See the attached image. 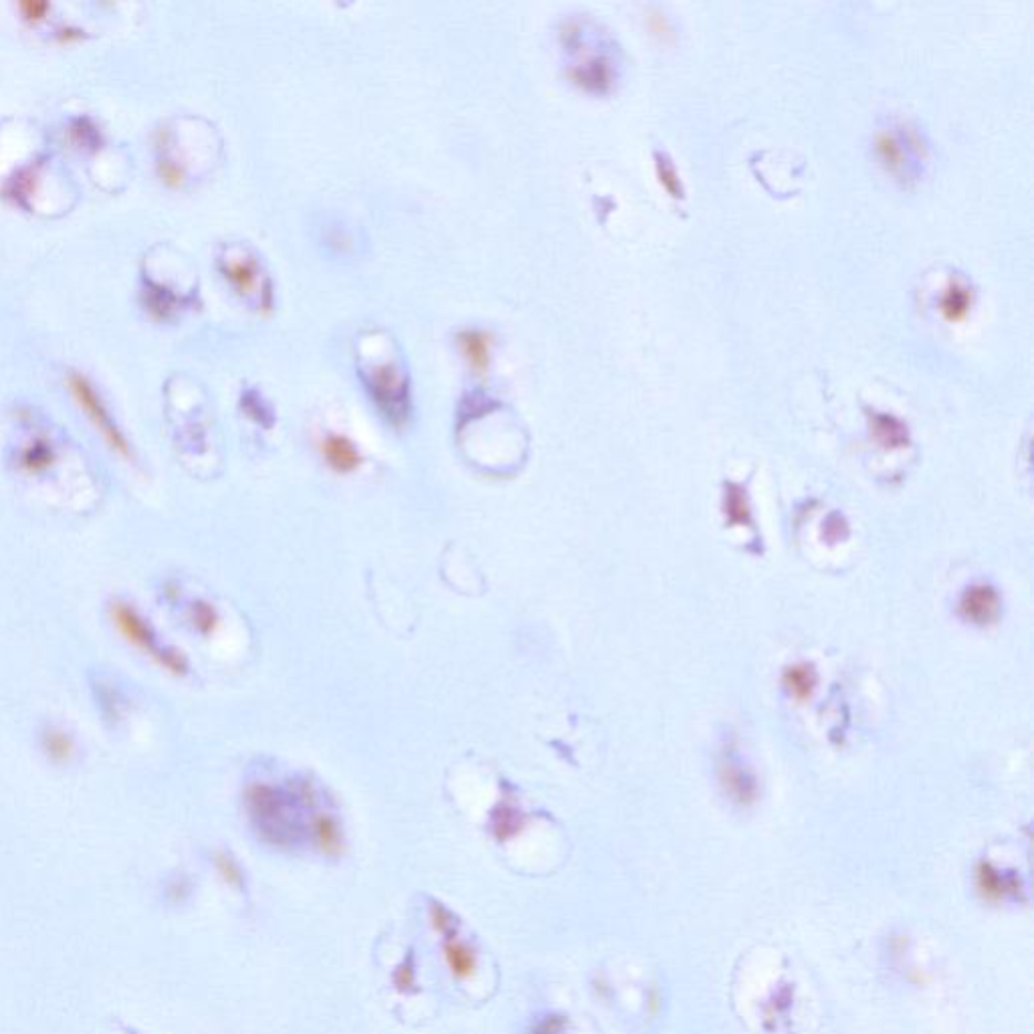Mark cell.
<instances>
[{"instance_id":"obj_23","label":"cell","mask_w":1034,"mask_h":1034,"mask_svg":"<svg viewBox=\"0 0 1034 1034\" xmlns=\"http://www.w3.org/2000/svg\"><path fill=\"white\" fill-rule=\"evenodd\" d=\"M964 292L966 290H957V287H954V290L949 292L947 300L944 302V310L949 318H957V315L967 307V295Z\"/></svg>"},{"instance_id":"obj_11","label":"cell","mask_w":1034,"mask_h":1034,"mask_svg":"<svg viewBox=\"0 0 1034 1034\" xmlns=\"http://www.w3.org/2000/svg\"><path fill=\"white\" fill-rule=\"evenodd\" d=\"M312 834H313V841L318 845V849L325 855L335 856L340 855L343 849V838H342V831L338 823H335V818H332L330 814L320 813L313 816L312 821Z\"/></svg>"},{"instance_id":"obj_3","label":"cell","mask_w":1034,"mask_h":1034,"mask_svg":"<svg viewBox=\"0 0 1034 1034\" xmlns=\"http://www.w3.org/2000/svg\"><path fill=\"white\" fill-rule=\"evenodd\" d=\"M249 813L255 824L271 843H287L292 836V824L287 821L285 798L271 786H253L247 794Z\"/></svg>"},{"instance_id":"obj_17","label":"cell","mask_w":1034,"mask_h":1034,"mask_svg":"<svg viewBox=\"0 0 1034 1034\" xmlns=\"http://www.w3.org/2000/svg\"><path fill=\"white\" fill-rule=\"evenodd\" d=\"M18 18L25 25L35 26L43 23L46 16L51 13V3H46V0H21V3L15 5Z\"/></svg>"},{"instance_id":"obj_5","label":"cell","mask_w":1034,"mask_h":1034,"mask_svg":"<svg viewBox=\"0 0 1034 1034\" xmlns=\"http://www.w3.org/2000/svg\"><path fill=\"white\" fill-rule=\"evenodd\" d=\"M959 612H962L966 620L984 627V624H990L998 619L1000 599L990 586L978 584L964 592L962 600H959Z\"/></svg>"},{"instance_id":"obj_15","label":"cell","mask_w":1034,"mask_h":1034,"mask_svg":"<svg viewBox=\"0 0 1034 1034\" xmlns=\"http://www.w3.org/2000/svg\"><path fill=\"white\" fill-rule=\"evenodd\" d=\"M521 826H524V818H521L516 808L499 806L496 810V816H493V833H496V836L501 838V841H506V838L519 833Z\"/></svg>"},{"instance_id":"obj_2","label":"cell","mask_w":1034,"mask_h":1034,"mask_svg":"<svg viewBox=\"0 0 1034 1034\" xmlns=\"http://www.w3.org/2000/svg\"><path fill=\"white\" fill-rule=\"evenodd\" d=\"M65 382H67V390L71 398L76 400L77 408L86 415L89 425L93 426V431L99 435V439L106 443L107 449L124 463L136 465L138 463L136 446L132 441H129V436L126 435L122 425L116 421L114 415H111L107 403L96 388V384H93V382L79 370H71Z\"/></svg>"},{"instance_id":"obj_13","label":"cell","mask_w":1034,"mask_h":1034,"mask_svg":"<svg viewBox=\"0 0 1034 1034\" xmlns=\"http://www.w3.org/2000/svg\"><path fill=\"white\" fill-rule=\"evenodd\" d=\"M784 685L788 687V691L796 697V700L804 701L808 700L810 695L814 691V685H816V675L813 667L808 665H796L786 671L784 675Z\"/></svg>"},{"instance_id":"obj_4","label":"cell","mask_w":1034,"mask_h":1034,"mask_svg":"<svg viewBox=\"0 0 1034 1034\" xmlns=\"http://www.w3.org/2000/svg\"><path fill=\"white\" fill-rule=\"evenodd\" d=\"M320 453L323 456L325 465L338 475H350L353 471H358L360 465L364 463L358 446L353 445L346 435L340 433L323 435V439L320 441Z\"/></svg>"},{"instance_id":"obj_20","label":"cell","mask_w":1034,"mask_h":1034,"mask_svg":"<svg viewBox=\"0 0 1034 1034\" xmlns=\"http://www.w3.org/2000/svg\"><path fill=\"white\" fill-rule=\"evenodd\" d=\"M875 431H877L879 441L885 446H901L903 443L907 441L903 426L897 425L896 421H891V418H879L877 428H875Z\"/></svg>"},{"instance_id":"obj_10","label":"cell","mask_w":1034,"mask_h":1034,"mask_svg":"<svg viewBox=\"0 0 1034 1034\" xmlns=\"http://www.w3.org/2000/svg\"><path fill=\"white\" fill-rule=\"evenodd\" d=\"M220 271L239 293H253L257 290L259 265L255 259L251 257L225 259L220 265Z\"/></svg>"},{"instance_id":"obj_16","label":"cell","mask_w":1034,"mask_h":1034,"mask_svg":"<svg viewBox=\"0 0 1034 1034\" xmlns=\"http://www.w3.org/2000/svg\"><path fill=\"white\" fill-rule=\"evenodd\" d=\"M190 620L200 635H212L219 627V614L209 602H194L190 609Z\"/></svg>"},{"instance_id":"obj_9","label":"cell","mask_w":1034,"mask_h":1034,"mask_svg":"<svg viewBox=\"0 0 1034 1034\" xmlns=\"http://www.w3.org/2000/svg\"><path fill=\"white\" fill-rule=\"evenodd\" d=\"M41 750L43 756L55 766H67L76 758L77 743L76 738L61 725H49L41 733Z\"/></svg>"},{"instance_id":"obj_25","label":"cell","mask_w":1034,"mask_h":1034,"mask_svg":"<svg viewBox=\"0 0 1034 1034\" xmlns=\"http://www.w3.org/2000/svg\"><path fill=\"white\" fill-rule=\"evenodd\" d=\"M564 1020L560 1017H548L542 1022H537L529 1034H560Z\"/></svg>"},{"instance_id":"obj_18","label":"cell","mask_w":1034,"mask_h":1034,"mask_svg":"<svg viewBox=\"0 0 1034 1034\" xmlns=\"http://www.w3.org/2000/svg\"><path fill=\"white\" fill-rule=\"evenodd\" d=\"M156 174L158 179H160L168 189H180L186 180V174H184V168L172 160V158L168 156H160L156 162Z\"/></svg>"},{"instance_id":"obj_6","label":"cell","mask_w":1034,"mask_h":1034,"mask_svg":"<svg viewBox=\"0 0 1034 1034\" xmlns=\"http://www.w3.org/2000/svg\"><path fill=\"white\" fill-rule=\"evenodd\" d=\"M720 780L725 792L740 804H750L756 798V780L748 770L742 766V762L733 753H723L720 762Z\"/></svg>"},{"instance_id":"obj_7","label":"cell","mask_w":1034,"mask_h":1034,"mask_svg":"<svg viewBox=\"0 0 1034 1034\" xmlns=\"http://www.w3.org/2000/svg\"><path fill=\"white\" fill-rule=\"evenodd\" d=\"M456 346L475 374H486L491 366L493 338L486 328H463L456 333Z\"/></svg>"},{"instance_id":"obj_8","label":"cell","mask_w":1034,"mask_h":1034,"mask_svg":"<svg viewBox=\"0 0 1034 1034\" xmlns=\"http://www.w3.org/2000/svg\"><path fill=\"white\" fill-rule=\"evenodd\" d=\"M55 461H57V451L51 441L36 436L29 443H25L16 453V471L26 475V477H36L49 471Z\"/></svg>"},{"instance_id":"obj_14","label":"cell","mask_w":1034,"mask_h":1034,"mask_svg":"<svg viewBox=\"0 0 1034 1034\" xmlns=\"http://www.w3.org/2000/svg\"><path fill=\"white\" fill-rule=\"evenodd\" d=\"M725 516H728L732 524L738 526L752 524L750 507L748 501H745V491L740 486H730L728 489V496H725Z\"/></svg>"},{"instance_id":"obj_24","label":"cell","mask_w":1034,"mask_h":1034,"mask_svg":"<svg viewBox=\"0 0 1034 1034\" xmlns=\"http://www.w3.org/2000/svg\"><path fill=\"white\" fill-rule=\"evenodd\" d=\"M83 36H86V31L79 29L76 25H63L59 26L57 31H55V41L59 45H71V43H77L81 41Z\"/></svg>"},{"instance_id":"obj_22","label":"cell","mask_w":1034,"mask_h":1034,"mask_svg":"<svg viewBox=\"0 0 1034 1034\" xmlns=\"http://www.w3.org/2000/svg\"><path fill=\"white\" fill-rule=\"evenodd\" d=\"M393 982H394V988L400 992H413L415 986H416V978H415V966H413V959L408 957L406 962L400 964L396 967V972L393 974Z\"/></svg>"},{"instance_id":"obj_19","label":"cell","mask_w":1034,"mask_h":1034,"mask_svg":"<svg viewBox=\"0 0 1034 1034\" xmlns=\"http://www.w3.org/2000/svg\"><path fill=\"white\" fill-rule=\"evenodd\" d=\"M428 919H431V926L436 934L445 936L446 939L453 937L456 929V917L445 906H441V903H433V906L428 907Z\"/></svg>"},{"instance_id":"obj_12","label":"cell","mask_w":1034,"mask_h":1034,"mask_svg":"<svg viewBox=\"0 0 1034 1034\" xmlns=\"http://www.w3.org/2000/svg\"><path fill=\"white\" fill-rule=\"evenodd\" d=\"M443 956L446 959V966H449L451 974L455 978H459V980H469V978L475 974L477 959H475V952L467 944H461L456 942V939L449 937L443 946Z\"/></svg>"},{"instance_id":"obj_1","label":"cell","mask_w":1034,"mask_h":1034,"mask_svg":"<svg viewBox=\"0 0 1034 1034\" xmlns=\"http://www.w3.org/2000/svg\"><path fill=\"white\" fill-rule=\"evenodd\" d=\"M107 617L111 627L122 637L126 645L146 657L152 665L172 677L189 675V659L179 649H174L160 639L158 630L152 627V622L139 612L136 604L124 599L111 600L107 607Z\"/></svg>"},{"instance_id":"obj_21","label":"cell","mask_w":1034,"mask_h":1034,"mask_svg":"<svg viewBox=\"0 0 1034 1034\" xmlns=\"http://www.w3.org/2000/svg\"><path fill=\"white\" fill-rule=\"evenodd\" d=\"M214 865H217L220 877L225 879L229 885H235V887H241V885H243V873H241L239 865L235 863L232 856H229L225 853H219L217 856H214Z\"/></svg>"}]
</instances>
